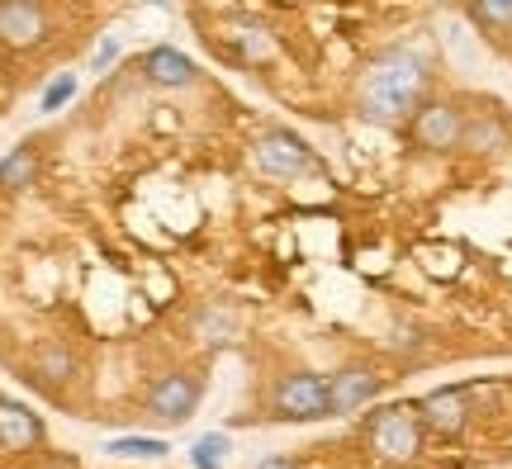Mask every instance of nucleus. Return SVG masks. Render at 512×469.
<instances>
[{
	"mask_svg": "<svg viewBox=\"0 0 512 469\" xmlns=\"http://www.w3.org/2000/svg\"><path fill=\"white\" fill-rule=\"evenodd\" d=\"M418 100H422V62L413 53H389L361 86V109L370 119H384V124H394L408 109H418Z\"/></svg>",
	"mask_w": 512,
	"mask_h": 469,
	"instance_id": "obj_1",
	"label": "nucleus"
},
{
	"mask_svg": "<svg viewBox=\"0 0 512 469\" xmlns=\"http://www.w3.org/2000/svg\"><path fill=\"white\" fill-rule=\"evenodd\" d=\"M366 451L375 465L399 469L422 451V413L413 403H389L366 422Z\"/></svg>",
	"mask_w": 512,
	"mask_h": 469,
	"instance_id": "obj_2",
	"label": "nucleus"
},
{
	"mask_svg": "<svg viewBox=\"0 0 512 469\" xmlns=\"http://www.w3.org/2000/svg\"><path fill=\"white\" fill-rule=\"evenodd\" d=\"M271 413L280 422H318L328 413V379L309 375V370H294V375H280V384L271 389Z\"/></svg>",
	"mask_w": 512,
	"mask_h": 469,
	"instance_id": "obj_3",
	"label": "nucleus"
},
{
	"mask_svg": "<svg viewBox=\"0 0 512 469\" xmlns=\"http://www.w3.org/2000/svg\"><path fill=\"white\" fill-rule=\"evenodd\" d=\"M256 157V171H266V176H280V181H290V176H304L313 166V152L309 143L290 133V128H271V133H261L252 147Z\"/></svg>",
	"mask_w": 512,
	"mask_h": 469,
	"instance_id": "obj_4",
	"label": "nucleus"
},
{
	"mask_svg": "<svg viewBox=\"0 0 512 469\" xmlns=\"http://www.w3.org/2000/svg\"><path fill=\"white\" fill-rule=\"evenodd\" d=\"M200 398H204L200 379L185 375V370H166L152 384V394H147V413L157 417V422H190L195 408H200Z\"/></svg>",
	"mask_w": 512,
	"mask_h": 469,
	"instance_id": "obj_5",
	"label": "nucleus"
},
{
	"mask_svg": "<svg viewBox=\"0 0 512 469\" xmlns=\"http://www.w3.org/2000/svg\"><path fill=\"white\" fill-rule=\"evenodd\" d=\"M0 43L15 53H34L48 43L43 0H0Z\"/></svg>",
	"mask_w": 512,
	"mask_h": 469,
	"instance_id": "obj_6",
	"label": "nucleus"
},
{
	"mask_svg": "<svg viewBox=\"0 0 512 469\" xmlns=\"http://www.w3.org/2000/svg\"><path fill=\"white\" fill-rule=\"evenodd\" d=\"M413 138L427 152H451L465 138V114L446 100H427V105L413 109Z\"/></svg>",
	"mask_w": 512,
	"mask_h": 469,
	"instance_id": "obj_7",
	"label": "nucleus"
},
{
	"mask_svg": "<svg viewBox=\"0 0 512 469\" xmlns=\"http://www.w3.org/2000/svg\"><path fill=\"white\" fill-rule=\"evenodd\" d=\"M375 394H380V375H375L370 365H342V370L328 379V413L332 417L356 413V408H366Z\"/></svg>",
	"mask_w": 512,
	"mask_h": 469,
	"instance_id": "obj_8",
	"label": "nucleus"
},
{
	"mask_svg": "<svg viewBox=\"0 0 512 469\" xmlns=\"http://www.w3.org/2000/svg\"><path fill=\"white\" fill-rule=\"evenodd\" d=\"M43 446V422L29 403H19V398H0V451H34Z\"/></svg>",
	"mask_w": 512,
	"mask_h": 469,
	"instance_id": "obj_9",
	"label": "nucleus"
},
{
	"mask_svg": "<svg viewBox=\"0 0 512 469\" xmlns=\"http://www.w3.org/2000/svg\"><path fill=\"white\" fill-rule=\"evenodd\" d=\"M422 413V427L437 436H460L465 432V422H470V403L460 389H432V394L418 403Z\"/></svg>",
	"mask_w": 512,
	"mask_h": 469,
	"instance_id": "obj_10",
	"label": "nucleus"
},
{
	"mask_svg": "<svg viewBox=\"0 0 512 469\" xmlns=\"http://www.w3.org/2000/svg\"><path fill=\"white\" fill-rule=\"evenodd\" d=\"M195 72H200V67H195L181 48H152V53L143 57V76L152 81V86H162V91H181V86H190Z\"/></svg>",
	"mask_w": 512,
	"mask_h": 469,
	"instance_id": "obj_11",
	"label": "nucleus"
},
{
	"mask_svg": "<svg viewBox=\"0 0 512 469\" xmlns=\"http://www.w3.org/2000/svg\"><path fill=\"white\" fill-rule=\"evenodd\" d=\"M223 38H228V48H233L242 62H271L275 57V34L266 24H256V19H233Z\"/></svg>",
	"mask_w": 512,
	"mask_h": 469,
	"instance_id": "obj_12",
	"label": "nucleus"
},
{
	"mask_svg": "<svg viewBox=\"0 0 512 469\" xmlns=\"http://www.w3.org/2000/svg\"><path fill=\"white\" fill-rule=\"evenodd\" d=\"M34 181H38V152L24 143V147H15V152L0 162V190L19 195V190H29Z\"/></svg>",
	"mask_w": 512,
	"mask_h": 469,
	"instance_id": "obj_13",
	"label": "nucleus"
},
{
	"mask_svg": "<svg viewBox=\"0 0 512 469\" xmlns=\"http://www.w3.org/2000/svg\"><path fill=\"white\" fill-rule=\"evenodd\" d=\"M34 375L43 379V384H62V379L76 375V356L62 342H43L34 351Z\"/></svg>",
	"mask_w": 512,
	"mask_h": 469,
	"instance_id": "obj_14",
	"label": "nucleus"
},
{
	"mask_svg": "<svg viewBox=\"0 0 512 469\" xmlns=\"http://www.w3.org/2000/svg\"><path fill=\"white\" fill-rule=\"evenodd\" d=\"M105 451L119 455V460H166V455H171V441H166V436H114Z\"/></svg>",
	"mask_w": 512,
	"mask_h": 469,
	"instance_id": "obj_15",
	"label": "nucleus"
},
{
	"mask_svg": "<svg viewBox=\"0 0 512 469\" xmlns=\"http://www.w3.org/2000/svg\"><path fill=\"white\" fill-rule=\"evenodd\" d=\"M228 451H233V441H228L223 432H204L200 441L190 446V465H195V469H223Z\"/></svg>",
	"mask_w": 512,
	"mask_h": 469,
	"instance_id": "obj_16",
	"label": "nucleus"
},
{
	"mask_svg": "<svg viewBox=\"0 0 512 469\" xmlns=\"http://www.w3.org/2000/svg\"><path fill=\"white\" fill-rule=\"evenodd\" d=\"M503 143V124H498L494 114H484V119H465V138H460V147H470V152H494V147Z\"/></svg>",
	"mask_w": 512,
	"mask_h": 469,
	"instance_id": "obj_17",
	"label": "nucleus"
},
{
	"mask_svg": "<svg viewBox=\"0 0 512 469\" xmlns=\"http://www.w3.org/2000/svg\"><path fill=\"white\" fill-rule=\"evenodd\" d=\"M470 15L484 29H512V0H470Z\"/></svg>",
	"mask_w": 512,
	"mask_h": 469,
	"instance_id": "obj_18",
	"label": "nucleus"
},
{
	"mask_svg": "<svg viewBox=\"0 0 512 469\" xmlns=\"http://www.w3.org/2000/svg\"><path fill=\"white\" fill-rule=\"evenodd\" d=\"M204 342H233V313H223V308H204L200 323H195Z\"/></svg>",
	"mask_w": 512,
	"mask_h": 469,
	"instance_id": "obj_19",
	"label": "nucleus"
},
{
	"mask_svg": "<svg viewBox=\"0 0 512 469\" xmlns=\"http://www.w3.org/2000/svg\"><path fill=\"white\" fill-rule=\"evenodd\" d=\"M72 95H76V76L67 72V76H57L53 86L43 91V100H38V109H43V114H53V109H62V105H67V100H72Z\"/></svg>",
	"mask_w": 512,
	"mask_h": 469,
	"instance_id": "obj_20",
	"label": "nucleus"
},
{
	"mask_svg": "<svg viewBox=\"0 0 512 469\" xmlns=\"http://www.w3.org/2000/svg\"><path fill=\"white\" fill-rule=\"evenodd\" d=\"M114 57H119V43H114V38H110V43H100V48H95V57H91V67H95V72H100V67H110Z\"/></svg>",
	"mask_w": 512,
	"mask_h": 469,
	"instance_id": "obj_21",
	"label": "nucleus"
},
{
	"mask_svg": "<svg viewBox=\"0 0 512 469\" xmlns=\"http://www.w3.org/2000/svg\"><path fill=\"white\" fill-rule=\"evenodd\" d=\"M252 469H294L290 455H266V460H256Z\"/></svg>",
	"mask_w": 512,
	"mask_h": 469,
	"instance_id": "obj_22",
	"label": "nucleus"
},
{
	"mask_svg": "<svg viewBox=\"0 0 512 469\" xmlns=\"http://www.w3.org/2000/svg\"><path fill=\"white\" fill-rule=\"evenodd\" d=\"M43 469H67V465H43Z\"/></svg>",
	"mask_w": 512,
	"mask_h": 469,
	"instance_id": "obj_23",
	"label": "nucleus"
}]
</instances>
